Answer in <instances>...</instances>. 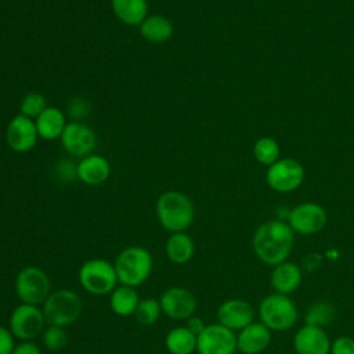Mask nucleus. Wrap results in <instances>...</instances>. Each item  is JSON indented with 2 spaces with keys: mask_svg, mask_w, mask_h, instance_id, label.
<instances>
[{
  "mask_svg": "<svg viewBox=\"0 0 354 354\" xmlns=\"http://www.w3.org/2000/svg\"><path fill=\"white\" fill-rule=\"evenodd\" d=\"M295 243V232L281 220H270L257 227L252 238L254 254L267 266H277L288 260Z\"/></svg>",
  "mask_w": 354,
  "mask_h": 354,
  "instance_id": "f257e3e1",
  "label": "nucleus"
},
{
  "mask_svg": "<svg viewBox=\"0 0 354 354\" xmlns=\"http://www.w3.org/2000/svg\"><path fill=\"white\" fill-rule=\"evenodd\" d=\"M156 217L166 231L184 232L194 221L195 209L185 194L167 191L156 202Z\"/></svg>",
  "mask_w": 354,
  "mask_h": 354,
  "instance_id": "f03ea898",
  "label": "nucleus"
},
{
  "mask_svg": "<svg viewBox=\"0 0 354 354\" xmlns=\"http://www.w3.org/2000/svg\"><path fill=\"white\" fill-rule=\"evenodd\" d=\"M152 256L141 246H130L122 250L115 261V270L120 285L131 288L144 283L152 271Z\"/></svg>",
  "mask_w": 354,
  "mask_h": 354,
  "instance_id": "7ed1b4c3",
  "label": "nucleus"
},
{
  "mask_svg": "<svg viewBox=\"0 0 354 354\" xmlns=\"http://www.w3.org/2000/svg\"><path fill=\"white\" fill-rule=\"evenodd\" d=\"M259 317L260 322L270 330L282 332L296 324L299 313L295 301L288 295L274 292L260 301Z\"/></svg>",
  "mask_w": 354,
  "mask_h": 354,
  "instance_id": "20e7f679",
  "label": "nucleus"
},
{
  "mask_svg": "<svg viewBox=\"0 0 354 354\" xmlns=\"http://www.w3.org/2000/svg\"><path fill=\"white\" fill-rule=\"evenodd\" d=\"M43 314L47 325L68 326L73 324L83 311V303L77 293L69 289H61L50 293L43 303Z\"/></svg>",
  "mask_w": 354,
  "mask_h": 354,
  "instance_id": "39448f33",
  "label": "nucleus"
},
{
  "mask_svg": "<svg viewBox=\"0 0 354 354\" xmlns=\"http://www.w3.org/2000/svg\"><path fill=\"white\" fill-rule=\"evenodd\" d=\"M77 278L86 292L97 296L111 293L119 282L115 266L102 259H91L83 263Z\"/></svg>",
  "mask_w": 354,
  "mask_h": 354,
  "instance_id": "423d86ee",
  "label": "nucleus"
},
{
  "mask_svg": "<svg viewBox=\"0 0 354 354\" xmlns=\"http://www.w3.org/2000/svg\"><path fill=\"white\" fill-rule=\"evenodd\" d=\"M50 279L47 274L35 266L22 268L15 278V293L25 304H41L50 296Z\"/></svg>",
  "mask_w": 354,
  "mask_h": 354,
  "instance_id": "0eeeda50",
  "label": "nucleus"
},
{
  "mask_svg": "<svg viewBox=\"0 0 354 354\" xmlns=\"http://www.w3.org/2000/svg\"><path fill=\"white\" fill-rule=\"evenodd\" d=\"M43 310L33 304L21 303L10 315V330L19 340H33L46 329Z\"/></svg>",
  "mask_w": 354,
  "mask_h": 354,
  "instance_id": "6e6552de",
  "label": "nucleus"
},
{
  "mask_svg": "<svg viewBox=\"0 0 354 354\" xmlns=\"http://www.w3.org/2000/svg\"><path fill=\"white\" fill-rule=\"evenodd\" d=\"M236 350V335L221 324L206 325L196 336V351L199 354H234Z\"/></svg>",
  "mask_w": 354,
  "mask_h": 354,
  "instance_id": "1a4fd4ad",
  "label": "nucleus"
},
{
  "mask_svg": "<svg viewBox=\"0 0 354 354\" xmlns=\"http://www.w3.org/2000/svg\"><path fill=\"white\" fill-rule=\"evenodd\" d=\"M304 178L303 166L290 158L278 159L268 167L266 180L267 184L277 192L295 191Z\"/></svg>",
  "mask_w": 354,
  "mask_h": 354,
  "instance_id": "9d476101",
  "label": "nucleus"
},
{
  "mask_svg": "<svg viewBox=\"0 0 354 354\" xmlns=\"http://www.w3.org/2000/svg\"><path fill=\"white\" fill-rule=\"evenodd\" d=\"M288 224L296 234L313 235L325 227L326 212L317 203L306 202L290 210Z\"/></svg>",
  "mask_w": 354,
  "mask_h": 354,
  "instance_id": "9b49d317",
  "label": "nucleus"
},
{
  "mask_svg": "<svg viewBox=\"0 0 354 354\" xmlns=\"http://www.w3.org/2000/svg\"><path fill=\"white\" fill-rule=\"evenodd\" d=\"M162 313L173 319H188L196 310L195 296L185 288L173 286L160 296Z\"/></svg>",
  "mask_w": 354,
  "mask_h": 354,
  "instance_id": "f8f14e48",
  "label": "nucleus"
},
{
  "mask_svg": "<svg viewBox=\"0 0 354 354\" xmlns=\"http://www.w3.org/2000/svg\"><path fill=\"white\" fill-rule=\"evenodd\" d=\"M37 137L35 120L21 113L14 116L6 129V141L15 152L30 151L36 145Z\"/></svg>",
  "mask_w": 354,
  "mask_h": 354,
  "instance_id": "ddd939ff",
  "label": "nucleus"
},
{
  "mask_svg": "<svg viewBox=\"0 0 354 354\" xmlns=\"http://www.w3.org/2000/svg\"><path fill=\"white\" fill-rule=\"evenodd\" d=\"M217 321L231 330H241L254 321V308L243 299H230L217 308Z\"/></svg>",
  "mask_w": 354,
  "mask_h": 354,
  "instance_id": "4468645a",
  "label": "nucleus"
},
{
  "mask_svg": "<svg viewBox=\"0 0 354 354\" xmlns=\"http://www.w3.org/2000/svg\"><path fill=\"white\" fill-rule=\"evenodd\" d=\"M61 142L68 153L84 158L95 147V134L88 126L80 122H72L66 124L61 136Z\"/></svg>",
  "mask_w": 354,
  "mask_h": 354,
  "instance_id": "2eb2a0df",
  "label": "nucleus"
},
{
  "mask_svg": "<svg viewBox=\"0 0 354 354\" xmlns=\"http://www.w3.org/2000/svg\"><path fill=\"white\" fill-rule=\"evenodd\" d=\"M329 336L324 328L304 325L293 336V348L296 354H330Z\"/></svg>",
  "mask_w": 354,
  "mask_h": 354,
  "instance_id": "dca6fc26",
  "label": "nucleus"
},
{
  "mask_svg": "<svg viewBox=\"0 0 354 354\" xmlns=\"http://www.w3.org/2000/svg\"><path fill=\"white\" fill-rule=\"evenodd\" d=\"M271 343V330L261 322H252L239 330L236 348L243 354H260Z\"/></svg>",
  "mask_w": 354,
  "mask_h": 354,
  "instance_id": "f3484780",
  "label": "nucleus"
},
{
  "mask_svg": "<svg viewBox=\"0 0 354 354\" xmlns=\"http://www.w3.org/2000/svg\"><path fill=\"white\" fill-rule=\"evenodd\" d=\"M301 267L288 260L274 266L270 275L271 288L275 290V293L281 295H290L296 292L301 283Z\"/></svg>",
  "mask_w": 354,
  "mask_h": 354,
  "instance_id": "a211bd4d",
  "label": "nucleus"
},
{
  "mask_svg": "<svg viewBox=\"0 0 354 354\" xmlns=\"http://www.w3.org/2000/svg\"><path fill=\"white\" fill-rule=\"evenodd\" d=\"M111 173V166L108 160L95 153H90L77 163L76 166V174L80 181H83L87 185H98L102 184Z\"/></svg>",
  "mask_w": 354,
  "mask_h": 354,
  "instance_id": "6ab92c4d",
  "label": "nucleus"
},
{
  "mask_svg": "<svg viewBox=\"0 0 354 354\" xmlns=\"http://www.w3.org/2000/svg\"><path fill=\"white\" fill-rule=\"evenodd\" d=\"M36 130L40 138L43 140H57L61 138L66 120L64 112L57 106H47L36 119Z\"/></svg>",
  "mask_w": 354,
  "mask_h": 354,
  "instance_id": "aec40b11",
  "label": "nucleus"
},
{
  "mask_svg": "<svg viewBox=\"0 0 354 354\" xmlns=\"http://www.w3.org/2000/svg\"><path fill=\"white\" fill-rule=\"evenodd\" d=\"M115 17L126 25L140 26L148 17L147 0H111Z\"/></svg>",
  "mask_w": 354,
  "mask_h": 354,
  "instance_id": "412c9836",
  "label": "nucleus"
},
{
  "mask_svg": "<svg viewBox=\"0 0 354 354\" xmlns=\"http://www.w3.org/2000/svg\"><path fill=\"white\" fill-rule=\"evenodd\" d=\"M141 36L151 43H165L173 35L171 22L163 15H148L140 25Z\"/></svg>",
  "mask_w": 354,
  "mask_h": 354,
  "instance_id": "4be33fe9",
  "label": "nucleus"
},
{
  "mask_svg": "<svg viewBox=\"0 0 354 354\" xmlns=\"http://www.w3.org/2000/svg\"><path fill=\"white\" fill-rule=\"evenodd\" d=\"M165 250L170 261L174 264H185L192 259L195 253V245L188 234L173 232L166 241Z\"/></svg>",
  "mask_w": 354,
  "mask_h": 354,
  "instance_id": "5701e85b",
  "label": "nucleus"
},
{
  "mask_svg": "<svg viewBox=\"0 0 354 354\" xmlns=\"http://www.w3.org/2000/svg\"><path fill=\"white\" fill-rule=\"evenodd\" d=\"M138 301H140V297L137 290L127 285L116 286L111 292V297H109L111 310L119 317L133 315Z\"/></svg>",
  "mask_w": 354,
  "mask_h": 354,
  "instance_id": "b1692460",
  "label": "nucleus"
},
{
  "mask_svg": "<svg viewBox=\"0 0 354 354\" xmlns=\"http://www.w3.org/2000/svg\"><path fill=\"white\" fill-rule=\"evenodd\" d=\"M165 346L170 354H192L196 350V335L187 326H177L169 330Z\"/></svg>",
  "mask_w": 354,
  "mask_h": 354,
  "instance_id": "393cba45",
  "label": "nucleus"
},
{
  "mask_svg": "<svg viewBox=\"0 0 354 354\" xmlns=\"http://www.w3.org/2000/svg\"><path fill=\"white\" fill-rule=\"evenodd\" d=\"M335 307L328 301H317L313 303L306 311V325H313L318 328H324L330 324L335 318Z\"/></svg>",
  "mask_w": 354,
  "mask_h": 354,
  "instance_id": "a878e982",
  "label": "nucleus"
},
{
  "mask_svg": "<svg viewBox=\"0 0 354 354\" xmlns=\"http://www.w3.org/2000/svg\"><path fill=\"white\" fill-rule=\"evenodd\" d=\"M254 158L266 166L274 165L279 159V145L271 137H261L253 147Z\"/></svg>",
  "mask_w": 354,
  "mask_h": 354,
  "instance_id": "bb28decb",
  "label": "nucleus"
},
{
  "mask_svg": "<svg viewBox=\"0 0 354 354\" xmlns=\"http://www.w3.org/2000/svg\"><path fill=\"white\" fill-rule=\"evenodd\" d=\"M160 313H162V308H160L159 300H156L153 297H148V299H141L138 301L137 308L133 315L138 324L152 325L158 321Z\"/></svg>",
  "mask_w": 354,
  "mask_h": 354,
  "instance_id": "cd10ccee",
  "label": "nucleus"
},
{
  "mask_svg": "<svg viewBox=\"0 0 354 354\" xmlns=\"http://www.w3.org/2000/svg\"><path fill=\"white\" fill-rule=\"evenodd\" d=\"M47 108V102L43 94L40 93H28L19 105L21 115L28 116L30 119H36L44 109Z\"/></svg>",
  "mask_w": 354,
  "mask_h": 354,
  "instance_id": "c85d7f7f",
  "label": "nucleus"
},
{
  "mask_svg": "<svg viewBox=\"0 0 354 354\" xmlns=\"http://www.w3.org/2000/svg\"><path fill=\"white\" fill-rule=\"evenodd\" d=\"M43 343L47 350L58 351L66 346L68 335L62 326L47 325V328L43 330Z\"/></svg>",
  "mask_w": 354,
  "mask_h": 354,
  "instance_id": "c756f323",
  "label": "nucleus"
},
{
  "mask_svg": "<svg viewBox=\"0 0 354 354\" xmlns=\"http://www.w3.org/2000/svg\"><path fill=\"white\" fill-rule=\"evenodd\" d=\"M330 354H354V339L340 336L330 344Z\"/></svg>",
  "mask_w": 354,
  "mask_h": 354,
  "instance_id": "7c9ffc66",
  "label": "nucleus"
},
{
  "mask_svg": "<svg viewBox=\"0 0 354 354\" xmlns=\"http://www.w3.org/2000/svg\"><path fill=\"white\" fill-rule=\"evenodd\" d=\"M14 347V335L10 329L0 325V354H12Z\"/></svg>",
  "mask_w": 354,
  "mask_h": 354,
  "instance_id": "2f4dec72",
  "label": "nucleus"
},
{
  "mask_svg": "<svg viewBox=\"0 0 354 354\" xmlns=\"http://www.w3.org/2000/svg\"><path fill=\"white\" fill-rule=\"evenodd\" d=\"M12 354H41L40 347L32 340H24L14 347Z\"/></svg>",
  "mask_w": 354,
  "mask_h": 354,
  "instance_id": "473e14b6",
  "label": "nucleus"
},
{
  "mask_svg": "<svg viewBox=\"0 0 354 354\" xmlns=\"http://www.w3.org/2000/svg\"><path fill=\"white\" fill-rule=\"evenodd\" d=\"M192 333H195L196 336L205 329V322L202 321V318H199V317H195V315H192V317H189L188 319H187V325H185Z\"/></svg>",
  "mask_w": 354,
  "mask_h": 354,
  "instance_id": "72a5a7b5",
  "label": "nucleus"
},
{
  "mask_svg": "<svg viewBox=\"0 0 354 354\" xmlns=\"http://www.w3.org/2000/svg\"><path fill=\"white\" fill-rule=\"evenodd\" d=\"M319 266V256L317 253L308 254L303 261V268L307 271H311Z\"/></svg>",
  "mask_w": 354,
  "mask_h": 354,
  "instance_id": "f704fd0d",
  "label": "nucleus"
}]
</instances>
